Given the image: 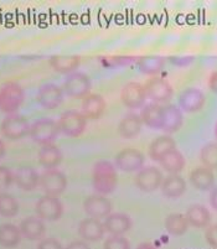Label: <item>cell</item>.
<instances>
[{
  "instance_id": "cell-26",
  "label": "cell",
  "mask_w": 217,
  "mask_h": 249,
  "mask_svg": "<svg viewBox=\"0 0 217 249\" xmlns=\"http://www.w3.org/2000/svg\"><path fill=\"white\" fill-rule=\"evenodd\" d=\"M186 190V183L184 178L178 175H170L163 180L162 191L169 198L180 197Z\"/></svg>"
},
{
  "instance_id": "cell-22",
  "label": "cell",
  "mask_w": 217,
  "mask_h": 249,
  "mask_svg": "<svg viewBox=\"0 0 217 249\" xmlns=\"http://www.w3.org/2000/svg\"><path fill=\"white\" fill-rule=\"evenodd\" d=\"M175 150V142L173 138L168 137V135H163V137L157 138L154 142L150 144L149 148V155L155 161H160L166 154L170 151Z\"/></svg>"
},
{
  "instance_id": "cell-40",
  "label": "cell",
  "mask_w": 217,
  "mask_h": 249,
  "mask_svg": "<svg viewBox=\"0 0 217 249\" xmlns=\"http://www.w3.org/2000/svg\"><path fill=\"white\" fill-rule=\"evenodd\" d=\"M206 241L214 248H217V225L211 226L206 230Z\"/></svg>"
},
{
  "instance_id": "cell-37",
  "label": "cell",
  "mask_w": 217,
  "mask_h": 249,
  "mask_svg": "<svg viewBox=\"0 0 217 249\" xmlns=\"http://www.w3.org/2000/svg\"><path fill=\"white\" fill-rule=\"evenodd\" d=\"M105 249H130V244L122 235H112L105 242Z\"/></svg>"
},
{
  "instance_id": "cell-9",
  "label": "cell",
  "mask_w": 217,
  "mask_h": 249,
  "mask_svg": "<svg viewBox=\"0 0 217 249\" xmlns=\"http://www.w3.org/2000/svg\"><path fill=\"white\" fill-rule=\"evenodd\" d=\"M144 88H145L146 96L157 103L168 102L173 97V87L170 86V83L160 77L150 78L145 83Z\"/></svg>"
},
{
  "instance_id": "cell-7",
  "label": "cell",
  "mask_w": 217,
  "mask_h": 249,
  "mask_svg": "<svg viewBox=\"0 0 217 249\" xmlns=\"http://www.w3.org/2000/svg\"><path fill=\"white\" fill-rule=\"evenodd\" d=\"M92 87V82L87 74L82 72H72L66 77L63 83V90L70 97H80L86 96Z\"/></svg>"
},
{
  "instance_id": "cell-28",
  "label": "cell",
  "mask_w": 217,
  "mask_h": 249,
  "mask_svg": "<svg viewBox=\"0 0 217 249\" xmlns=\"http://www.w3.org/2000/svg\"><path fill=\"white\" fill-rule=\"evenodd\" d=\"M21 231L11 223H4L0 226V244L5 248L17 247L21 241Z\"/></svg>"
},
{
  "instance_id": "cell-15",
  "label": "cell",
  "mask_w": 217,
  "mask_h": 249,
  "mask_svg": "<svg viewBox=\"0 0 217 249\" xmlns=\"http://www.w3.org/2000/svg\"><path fill=\"white\" fill-rule=\"evenodd\" d=\"M180 107L187 113L199 112L205 104V96L198 88H187L179 97Z\"/></svg>"
},
{
  "instance_id": "cell-16",
  "label": "cell",
  "mask_w": 217,
  "mask_h": 249,
  "mask_svg": "<svg viewBox=\"0 0 217 249\" xmlns=\"http://www.w3.org/2000/svg\"><path fill=\"white\" fill-rule=\"evenodd\" d=\"M182 125V113L175 106H165L163 107L160 129L165 133H175Z\"/></svg>"
},
{
  "instance_id": "cell-21",
  "label": "cell",
  "mask_w": 217,
  "mask_h": 249,
  "mask_svg": "<svg viewBox=\"0 0 217 249\" xmlns=\"http://www.w3.org/2000/svg\"><path fill=\"white\" fill-rule=\"evenodd\" d=\"M106 102L99 94H90L83 99L82 110L86 118L98 119L105 113Z\"/></svg>"
},
{
  "instance_id": "cell-33",
  "label": "cell",
  "mask_w": 217,
  "mask_h": 249,
  "mask_svg": "<svg viewBox=\"0 0 217 249\" xmlns=\"http://www.w3.org/2000/svg\"><path fill=\"white\" fill-rule=\"evenodd\" d=\"M163 107L158 104H149L142 112V121L151 128H160Z\"/></svg>"
},
{
  "instance_id": "cell-41",
  "label": "cell",
  "mask_w": 217,
  "mask_h": 249,
  "mask_svg": "<svg viewBox=\"0 0 217 249\" xmlns=\"http://www.w3.org/2000/svg\"><path fill=\"white\" fill-rule=\"evenodd\" d=\"M194 61V57H190V56H186V57H173L171 58V62L178 65V66H185V65H189Z\"/></svg>"
},
{
  "instance_id": "cell-19",
  "label": "cell",
  "mask_w": 217,
  "mask_h": 249,
  "mask_svg": "<svg viewBox=\"0 0 217 249\" xmlns=\"http://www.w3.org/2000/svg\"><path fill=\"white\" fill-rule=\"evenodd\" d=\"M20 231L21 234L29 241H39L44 237L45 228L44 222L39 217H26L20 223Z\"/></svg>"
},
{
  "instance_id": "cell-3",
  "label": "cell",
  "mask_w": 217,
  "mask_h": 249,
  "mask_svg": "<svg viewBox=\"0 0 217 249\" xmlns=\"http://www.w3.org/2000/svg\"><path fill=\"white\" fill-rule=\"evenodd\" d=\"M58 132H60V128L55 121L50 118H41L31 124L29 134L34 142L44 146L54 144Z\"/></svg>"
},
{
  "instance_id": "cell-25",
  "label": "cell",
  "mask_w": 217,
  "mask_h": 249,
  "mask_svg": "<svg viewBox=\"0 0 217 249\" xmlns=\"http://www.w3.org/2000/svg\"><path fill=\"white\" fill-rule=\"evenodd\" d=\"M142 125H143V121L139 115L129 114L121 121L118 125V133L121 137L130 139V138L137 137L142 132Z\"/></svg>"
},
{
  "instance_id": "cell-5",
  "label": "cell",
  "mask_w": 217,
  "mask_h": 249,
  "mask_svg": "<svg viewBox=\"0 0 217 249\" xmlns=\"http://www.w3.org/2000/svg\"><path fill=\"white\" fill-rule=\"evenodd\" d=\"M30 124L26 118L19 114L6 115L1 123V133L10 140H19L30 133Z\"/></svg>"
},
{
  "instance_id": "cell-42",
  "label": "cell",
  "mask_w": 217,
  "mask_h": 249,
  "mask_svg": "<svg viewBox=\"0 0 217 249\" xmlns=\"http://www.w3.org/2000/svg\"><path fill=\"white\" fill-rule=\"evenodd\" d=\"M66 249H90V247L82 241H74L66 247Z\"/></svg>"
},
{
  "instance_id": "cell-17",
  "label": "cell",
  "mask_w": 217,
  "mask_h": 249,
  "mask_svg": "<svg viewBox=\"0 0 217 249\" xmlns=\"http://www.w3.org/2000/svg\"><path fill=\"white\" fill-rule=\"evenodd\" d=\"M14 182L24 191H34L40 185V175L30 166H21L15 171Z\"/></svg>"
},
{
  "instance_id": "cell-32",
  "label": "cell",
  "mask_w": 217,
  "mask_h": 249,
  "mask_svg": "<svg viewBox=\"0 0 217 249\" xmlns=\"http://www.w3.org/2000/svg\"><path fill=\"white\" fill-rule=\"evenodd\" d=\"M165 227L169 233L174 235L184 234L189 227V221H187L186 216L180 213H174L166 218L165 221Z\"/></svg>"
},
{
  "instance_id": "cell-36",
  "label": "cell",
  "mask_w": 217,
  "mask_h": 249,
  "mask_svg": "<svg viewBox=\"0 0 217 249\" xmlns=\"http://www.w3.org/2000/svg\"><path fill=\"white\" fill-rule=\"evenodd\" d=\"M139 57H134V56H113V57L103 58L102 63L106 66H124V65H129V63L139 61Z\"/></svg>"
},
{
  "instance_id": "cell-31",
  "label": "cell",
  "mask_w": 217,
  "mask_h": 249,
  "mask_svg": "<svg viewBox=\"0 0 217 249\" xmlns=\"http://www.w3.org/2000/svg\"><path fill=\"white\" fill-rule=\"evenodd\" d=\"M165 58L162 56H146L138 61V67L140 72L145 74H155L163 70L165 65Z\"/></svg>"
},
{
  "instance_id": "cell-27",
  "label": "cell",
  "mask_w": 217,
  "mask_h": 249,
  "mask_svg": "<svg viewBox=\"0 0 217 249\" xmlns=\"http://www.w3.org/2000/svg\"><path fill=\"white\" fill-rule=\"evenodd\" d=\"M190 181L198 190L205 191L214 186L215 176L211 170L207 167H198L193 170V173L190 174Z\"/></svg>"
},
{
  "instance_id": "cell-8",
  "label": "cell",
  "mask_w": 217,
  "mask_h": 249,
  "mask_svg": "<svg viewBox=\"0 0 217 249\" xmlns=\"http://www.w3.org/2000/svg\"><path fill=\"white\" fill-rule=\"evenodd\" d=\"M36 213L42 221H57L63 213V206L57 197L45 195L36 203Z\"/></svg>"
},
{
  "instance_id": "cell-20",
  "label": "cell",
  "mask_w": 217,
  "mask_h": 249,
  "mask_svg": "<svg viewBox=\"0 0 217 249\" xmlns=\"http://www.w3.org/2000/svg\"><path fill=\"white\" fill-rule=\"evenodd\" d=\"M103 226H105V230L112 233L113 235H122L130 230L132 221L129 217L123 213H113L107 217Z\"/></svg>"
},
{
  "instance_id": "cell-30",
  "label": "cell",
  "mask_w": 217,
  "mask_h": 249,
  "mask_svg": "<svg viewBox=\"0 0 217 249\" xmlns=\"http://www.w3.org/2000/svg\"><path fill=\"white\" fill-rule=\"evenodd\" d=\"M159 162L164 167V170H166L168 173L173 174V175H175L176 173H180L185 166L184 156H182V154L180 151L176 150V149L170 151L169 154H166Z\"/></svg>"
},
{
  "instance_id": "cell-23",
  "label": "cell",
  "mask_w": 217,
  "mask_h": 249,
  "mask_svg": "<svg viewBox=\"0 0 217 249\" xmlns=\"http://www.w3.org/2000/svg\"><path fill=\"white\" fill-rule=\"evenodd\" d=\"M62 161V153L54 144L44 145L39 151V162L46 170L55 169Z\"/></svg>"
},
{
  "instance_id": "cell-1",
  "label": "cell",
  "mask_w": 217,
  "mask_h": 249,
  "mask_svg": "<svg viewBox=\"0 0 217 249\" xmlns=\"http://www.w3.org/2000/svg\"><path fill=\"white\" fill-rule=\"evenodd\" d=\"M117 186V173L108 161H98L93 169V187L98 194H112Z\"/></svg>"
},
{
  "instance_id": "cell-46",
  "label": "cell",
  "mask_w": 217,
  "mask_h": 249,
  "mask_svg": "<svg viewBox=\"0 0 217 249\" xmlns=\"http://www.w3.org/2000/svg\"><path fill=\"white\" fill-rule=\"evenodd\" d=\"M4 155H5V145H4V142L0 140V160L3 159Z\"/></svg>"
},
{
  "instance_id": "cell-6",
  "label": "cell",
  "mask_w": 217,
  "mask_h": 249,
  "mask_svg": "<svg viewBox=\"0 0 217 249\" xmlns=\"http://www.w3.org/2000/svg\"><path fill=\"white\" fill-rule=\"evenodd\" d=\"M58 128L60 132L67 137H78L86 129V117L83 113L77 110H69L65 112L58 119Z\"/></svg>"
},
{
  "instance_id": "cell-11",
  "label": "cell",
  "mask_w": 217,
  "mask_h": 249,
  "mask_svg": "<svg viewBox=\"0 0 217 249\" xmlns=\"http://www.w3.org/2000/svg\"><path fill=\"white\" fill-rule=\"evenodd\" d=\"M138 189L144 192H153L163 183V174L157 167H145L138 173L135 178Z\"/></svg>"
},
{
  "instance_id": "cell-45",
  "label": "cell",
  "mask_w": 217,
  "mask_h": 249,
  "mask_svg": "<svg viewBox=\"0 0 217 249\" xmlns=\"http://www.w3.org/2000/svg\"><path fill=\"white\" fill-rule=\"evenodd\" d=\"M138 249H157V248H155L151 243H142L139 247H138Z\"/></svg>"
},
{
  "instance_id": "cell-39",
  "label": "cell",
  "mask_w": 217,
  "mask_h": 249,
  "mask_svg": "<svg viewBox=\"0 0 217 249\" xmlns=\"http://www.w3.org/2000/svg\"><path fill=\"white\" fill-rule=\"evenodd\" d=\"M37 249H63L62 244L55 238H45L37 246Z\"/></svg>"
},
{
  "instance_id": "cell-34",
  "label": "cell",
  "mask_w": 217,
  "mask_h": 249,
  "mask_svg": "<svg viewBox=\"0 0 217 249\" xmlns=\"http://www.w3.org/2000/svg\"><path fill=\"white\" fill-rule=\"evenodd\" d=\"M19 212V203L14 196L6 192H0V216L14 217Z\"/></svg>"
},
{
  "instance_id": "cell-24",
  "label": "cell",
  "mask_w": 217,
  "mask_h": 249,
  "mask_svg": "<svg viewBox=\"0 0 217 249\" xmlns=\"http://www.w3.org/2000/svg\"><path fill=\"white\" fill-rule=\"evenodd\" d=\"M50 66L56 72L60 73H69L74 71L80 66L81 58L74 55H56L50 58Z\"/></svg>"
},
{
  "instance_id": "cell-14",
  "label": "cell",
  "mask_w": 217,
  "mask_h": 249,
  "mask_svg": "<svg viewBox=\"0 0 217 249\" xmlns=\"http://www.w3.org/2000/svg\"><path fill=\"white\" fill-rule=\"evenodd\" d=\"M146 93L144 86L137 82H130L124 86L122 90V101L128 108H139L145 102Z\"/></svg>"
},
{
  "instance_id": "cell-35",
  "label": "cell",
  "mask_w": 217,
  "mask_h": 249,
  "mask_svg": "<svg viewBox=\"0 0 217 249\" xmlns=\"http://www.w3.org/2000/svg\"><path fill=\"white\" fill-rule=\"evenodd\" d=\"M201 161L207 169H217V144L210 142L201 150Z\"/></svg>"
},
{
  "instance_id": "cell-47",
  "label": "cell",
  "mask_w": 217,
  "mask_h": 249,
  "mask_svg": "<svg viewBox=\"0 0 217 249\" xmlns=\"http://www.w3.org/2000/svg\"><path fill=\"white\" fill-rule=\"evenodd\" d=\"M215 132H216V137H217V124H216V130H215Z\"/></svg>"
},
{
  "instance_id": "cell-44",
  "label": "cell",
  "mask_w": 217,
  "mask_h": 249,
  "mask_svg": "<svg viewBox=\"0 0 217 249\" xmlns=\"http://www.w3.org/2000/svg\"><path fill=\"white\" fill-rule=\"evenodd\" d=\"M210 202L211 206L217 211V187L211 192V196H210Z\"/></svg>"
},
{
  "instance_id": "cell-43",
  "label": "cell",
  "mask_w": 217,
  "mask_h": 249,
  "mask_svg": "<svg viewBox=\"0 0 217 249\" xmlns=\"http://www.w3.org/2000/svg\"><path fill=\"white\" fill-rule=\"evenodd\" d=\"M209 86L212 90H214L215 93H217V71L214 72L210 77V81H209Z\"/></svg>"
},
{
  "instance_id": "cell-29",
  "label": "cell",
  "mask_w": 217,
  "mask_h": 249,
  "mask_svg": "<svg viewBox=\"0 0 217 249\" xmlns=\"http://www.w3.org/2000/svg\"><path fill=\"white\" fill-rule=\"evenodd\" d=\"M186 218L191 226L196 228L206 227L211 221V214L206 207L200 205H194L187 210Z\"/></svg>"
},
{
  "instance_id": "cell-10",
  "label": "cell",
  "mask_w": 217,
  "mask_h": 249,
  "mask_svg": "<svg viewBox=\"0 0 217 249\" xmlns=\"http://www.w3.org/2000/svg\"><path fill=\"white\" fill-rule=\"evenodd\" d=\"M83 207L88 216L96 219L108 217L113 210V205L110 203V201L102 195H92L86 198Z\"/></svg>"
},
{
  "instance_id": "cell-38",
  "label": "cell",
  "mask_w": 217,
  "mask_h": 249,
  "mask_svg": "<svg viewBox=\"0 0 217 249\" xmlns=\"http://www.w3.org/2000/svg\"><path fill=\"white\" fill-rule=\"evenodd\" d=\"M14 182V174L5 166H0V191L8 190Z\"/></svg>"
},
{
  "instance_id": "cell-13",
  "label": "cell",
  "mask_w": 217,
  "mask_h": 249,
  "mask_svg": "<svg viewBox=\"0 0 217 249\" xmlns=\"http://www.w3.org/2000/svg\"><path fill=\"white\" fill-rule=\"evenodd\" d=\"M144 162V155L135 149H126L121 151L116 158V164L122 171L132 173L142 167Z\"/></svg>"
},
{
  "instance_id": "cell-2",
  "label": "cell",
  "mask_w": 217,
  "mask_h": 249,
  "mask_svg": "<svg viewBox=\"0 0 217 249\" xmlns=\"http://www.w3.org/2000/svg\"><path fill=\"white\" fill-rule=\"evenodd\" d=\"M24 99V89L19 83H5L0 87V112L8 115L14 114L22 106Z\"/></svg>"
},
{
  "instance_id": "cell-18",
  "label": "cell",
  "mask_w": 217,
  "mask_h": 249,
  "mask_svg": "<svg viewBox=\"0 0 217 249\" xmlns=\"http://www.w3.org/2000/svg\"><path fill=\"white\" fill-rule=\"evenodd\" d=\"M105 226L96 218H86L78 226V233L81 238L88 242H97L105 234Z\"/></svg>"
},
{
  "instance_id": "cell-4",
  "label": "cell",
  "mask_w": 217,
  "mask_h": 249,
  "mask_svg": "<svg viewBox=\"0 0 217 249\" xmlns=\"http://www.w3.org/2000/svg\"><path fill=\"white\" fill-rule=\"evenodd\" d=\"M40 186L47 196L57 197L66 190L67 178L65 174L58 170L50 169L40 176Z\"/></svg>"
},
{
  "instance_id": "cell-12",
  "label": "cell",
  "mask_w": 217,
  "mask_h": 249,
  "mask_svg": "<svg viewBox=\"0 0 217 249\" xmlns=\"http://www.w3.org/2000/svg\"><path fill=\"white\" fill-rule=\"evenodd\" d=\"M63 90L54 83L44 85L37 92V102L46 109H55L62 103Z\"/></svg>"
}]
</instances>
